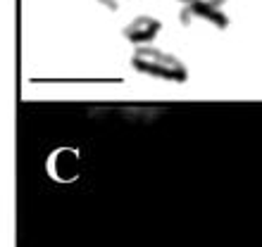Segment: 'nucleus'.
<instances>
[{
	"label": "nucleus",
	"mask_w": 262,
	"mask_h": 247,
	"mask_svg": "<svg viewBox=\"0 0 262 247\" xmlns=\"http://www.w3.org/2000/svg\"><path fill=\"white\" fill-rule=\"evenodd\" d=\"M131 67L136 69L138 74L152 76V79H160V81H188V67L184 64V60H179L167 50L155 48V45H136L134 53H131Z\"/></svg>",
	"instance_id": "obj_1"
},
{
	"label": "nucleus",
	"mask_w": 262,
	"mask_h": 247,
	"mask_svg": "<svg viewBox=\"0 0 262 247\" xmlns=\"http://www.w3.org/2000/svg\"><path fill=\"white\" fill-rule=\"evenodd\" d=\"M177 3H179V21L184 27H191L195 21H205L220 31L229 29V17L212 0H177Z\"/></svg>",
	"instance_id": "obj_2"
},
{
	"label": "nucleus",
	"mask_w": 262,
	"mask_h": 247,
	"mask_svg": "<svg viewBox=\"0 0 262 247\" xmlns=\"http://www.w3.org/2000/svg\"><path fill=\"white\" fill-rule=\"evenodd\" d=\"M162 31V21L158 17H150V14H138L122 29V36L131 45H152V41L160 36Z\"/></svg>",
	"instance_id": "obj_3"
},
{
	"label": "nucleus",
	"mask_w": 262,
	"mask_h": 247,
	"mask_svg": "<svg viewBox=\"0 0 262 247\" xmlns=\"http://www.w3.org/2000/svg\"><path fill=\"white\" fill-rule=\"evenodd\" d=\"M103 7H107V10H112V12H117L119 10V0H98Z\"/></svg>",
	"instance_id": "obj_4"
}]
</instances>
